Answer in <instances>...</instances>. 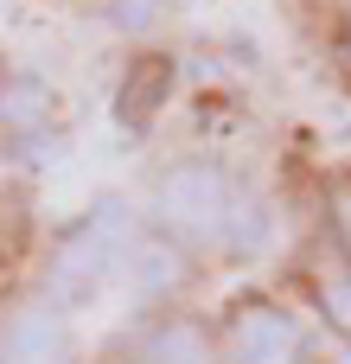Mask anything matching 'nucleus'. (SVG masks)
Masks as SVG:
<instances>
[{
  "instance_id": "nucleus-1",
  "label": "nucleus",
  "mask_w": 351,
  "mask_h": 364,
  "mask_svg": "<svg viewBox=\"0 0 351 364\" xmlns=\"http://www.w3.org/2000/svg\"><path fill=\"white\" fill-rule=\"evenodd\" d=\"M230 211H237V192H230V179L211 160H179L153 186V218L185 250H217L230 237Z\"/></svg>"
},
{
  "instance_id": "nucleus-2",
  "label": "nucleus",
  "mask_w": 351,
  "mask_h": 364,
  "mask_svg": "<svg viewBox=\"0 0 351 364\" xmlns=\"http://www.w3.org/2000/svg\"><path fill=\"white\" fill-rule=\"evenodd\" d=\"M122 250H128V205H122V198L90 205V218H77V224L58 237V250H51V269H45L51 301H83V294L109 275V262H115Z\"/></svg>"
},
{
  "instance_id": "nucleus-3",
  "label": "nucleus",
  "mask_w": 351,
  "mask_h": 364,
  "mask_svg": "<svg viewBox=\"0 0 351 364\" xmlns=\"http://www.w3.org/2000/svg\"><path fill=\"white\" fill-rule=\"evenodd\" d=\"M224 352H230V364H301V333L281 307L243 301L224 326Z\"/></svg>"
},
{
  "instance_id": "nucleus-4",
  "label": "nucleus",
  "mask_w": 351,
  "mask_h": 364,
  "mask_svg": "<svg viewBox=\"0 0 351 364\" xmlns=\"http://www.w3.org/2000/svg\"><path fill=\"white\" fill-rule=\"evenodd\" d=\"M0 352H6V364H64L70 358V339H64V320L51 307H26L0 333Z\"/></svg>"
},
{
  "instance_id": "nucleus-5",
  "label": "nucleus",
  "mask_w": 351,
  "mask_h": 364,
  "mask_svg": "<svg viewBox=\"0 0 351 364\" xmlns=\"http://www.w3.org/2000/svg\"><path fill=\"white\" fill-rule=\"evenodd\" d=\"M166 90H173V58H134V70L122 77V96H115L122 122L141 128V122L166 102Z\"/></svg>"
},
{
  "instance_id": "nucleus-6",
  "label": "nucleus",
  "mask_w": 351,
  "mask_h": 364,
  "mask_svg": "<svg viewBox=\"0 0 351 364\" xmlns=\"http://www.w3.org/2000/svg\"><path fill=\"white\" fill-rule=\"evenodd\" d=\"M141 364H211V339L198 320H153L141 333Z\"/></svg>"
},
{
  "instance_id": "nucleus-7",
  "label": "nucleus",
  "mask_w": 351,
  "mask_h": 364,
  "mask_svg": "<svg viewBox=\"0 0 351 364\" xmlns=\"http://www.w3.org/2000/svg\"><path fill=\"white\" fill-rule=\"evenodd\" d=\"M45 115H51V90L38 77H6V90H0V128L32 134V128H45Z\"/></svg>"
},
{
  "instance_id": "nucleus-8",
  "label": "nucleus",
  "mask_w": 351,
  "mask_h": 364,
  "mask_svg": "<svg viewBox=\"0 0 351 364\" xmlns=\"http://www.w3.org/2000/svg\"><path fill=\"white\" fill-rule=\"evenodd\" d=\"M179 282H185V262H179L166 243L134 250V288H141V294H153V301H160V294H173Z\"/></svg>"
},
{
  "instance_id": "nucleus-9",
  "label": "nucleus",
  "mask_w": 351,
  "mask_h": 364,
  "mask_svg": "<svg viewBox=\"0 0 351 364\" xmlns=\"http://www.w3.org/2000/svg\"><path fill=\"white\" fill-rule=\"evenodd\" d=\"M320 314L351 339V269H345V275H333V282L320 288Z\"/></svg>"
},
{
  "instance_id": "nucleus-10",
  "label": "nucleus",
  "mask_w": 351,
  "mask_h": 364,
  "mask_svg": "<svg viewBox=\"0 0 351 364\" xmlns=\"http://www.w3.org/2000/svg\"><path fill=\"white\" fill-rule=\"evenodd\" d=\"M160 19V0H115V26L122 32H141V26H153Z\"/></svg>"
},
{
  "instance_id": "nucleus-11",
  "label": "nucleus",
  "mask_w": 351,
  "mask_h": 364,
  "mask_svg": "<svg viewBox=\"0 0 351 364\" xmlns=\"http://www.w3.org/2000/svg\"><path fill=\"white\" fill-rule=\"evenodd\" d=\"M339 224H345V237H351V192L339 198Z\"/></svg>"
},
{
  "instance_id": "nucleus-12",
  "label": "nucleus",
  "mask_w": 351,
  "mask_h": 364,
  "mask_svg": "<svg viewBox=\"0 0 351 364\" xmlns=\"http://www.w3.org/2000/svg\"><path fill=\"white\" fill-rule=\"evenodd\" d=\"M0 90H6V70H0Z\"/></svg>"
},
{
  "instance_id": "nucleus-13",
  "label": "nucleus",
  "mask_w": 351,
  "mask_h": 364,
  "mask_svg": "<svg viewBox=\"0 0 351 364\" xmlns=\"http://www.w3.org/2000/svg\"><path fill=\"white\" fill-rule=\"evenodd\" d=\"M0 364H6V352H0Z\"/></svg>"
}]
</instances>
